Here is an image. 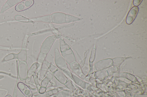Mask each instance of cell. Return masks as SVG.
Masks as SVG:
<instances>
[{"label": "cell", "mask_w": 147, "mask_h": 97, "mask_svg": "<svg viewBox=\"0 0 147 97\" xmlns=\"http://www.w3.org/2000/svg\"><path fill=\"white\" fill-rule=\"evenodd\" d=\"M139 9L137 7H134L129 11L126 19V23L130 25L133 22L137 15Z\"/></svg>", "instance_id": "obj_1"}, {"label": "cell", "mask_w": 147, "mask_h": 97, "mask_svg": "<svg viewBox=\"0 0 147 97\" xmlns=\"http://www.w3.org/2000/svg\"><path fill=\"white\" fill-rule=\"evenodd\" d=\"M5 97H11V96L10 95H8L6 96Z\"/></svg>", "instance_id": "obj_5"}, {"label": "cell", "mask_w": 147, "mask_h": 97, "mask_svg": "<svg viewBox=\"0 0 147 97\" xmlns=\"http://www.w3.org/2000/svg\"><path fill=\"white\" fill-rule=\"evenodd\" d=\"M0 73H3V74H5L8 75L9 76H11V77H12L13 78H16V77H15V76L11 74V73H9L4 72L3 71H0Z\"/></svg>", "instance_id": "obj_3"}, {"label": "cell", "mask_w": 147, "mask_h": 97, "mask_svg": "<svg viewBox=\"0 0 147 97\" xmlns=\"http://www.w3.org/2000/svg\"><path fill=\"white\" fill-rule=\"evenodd\" d=\"M142 1H134L133 2V4L135 7H137L139 5Z\"/></svg>", "instance_id": "obj_2"}, {"label": "cell", "mask_w": 147, "mask_h": 97, "mask_svg": "<svg viewBox=\"0 0 147 97\" xmlns=\"http://www.w3.org/2000/svg\"><path fill=\"white\" fill-rule=\"evenodd\" d=\"M4 78V76L3 75H0V79H2Z\"/></svg>", "instance_id": "obj_4"}]
</instances>
